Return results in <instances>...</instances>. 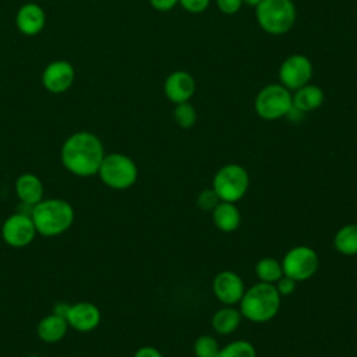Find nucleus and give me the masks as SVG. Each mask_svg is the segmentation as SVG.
<instances>
[{
	"mask_svg": "<svg viewBox=\"0 0 357 357\" xmlns=\"http://www.w3.org/2000/svg\"><path fill=\"white\" fill-rule=\"evenodd\" d=\"M262 0H243V4L251 6V7H257Z\"/></svg>",
	"mask_w": 357,
	"mask_h": 357,
	"instance_id": "2f4dec72",
	"label": "nucleus"
},
{
	"mask_svg": "<svg viewBox=\"0 0 357 357\" xmlns=\"http://www.w3.org/2000/svg\"><path fill=\"white\" fill-rule=\"evenodd\" d=\"M68 328L70 326L64 317L52 312L39 321L36 326V333L38 337L45 343H57L66 336Z\"/></svg>",
	"mask_w": 357,
	"mask_h": 357,
	"instance_id": "f3484780",
	"label": "nucleus"
},
{
	"mask_svg": "<svg viewBox=\"0 0 357 357\" xmlns=\"http://www.w3.org/2000/svg\"><path fill=\"white\" fill-rule=\"evenodd\" d=\"M291 100H293V107H296L303 113H307V112L317 110L318 107L322 106L325 100V93L318 85L305 84L304 86L293 91Z\"/></svg>",
	"mask_w": 357,
	"mask_h": 357,
	"instance_id": "a211bd4d",
	"label": "nucleus"
},
{
	"mask_svg": "<svg viewBox=\"0 0 357 357\" xmlns=\"http://www.w3.org/2000/svg\"><path fill=\"white\" fill-rule=\"evenodd\" d=\"M255 273L261 282L275 283L283 276L282 264L271 257L261 258L255 265Z\"/></svg>",
	"mask_w": 357,
	"mask_h": 357,
	"instance_id": "4be33fe9",
	"label": "nucleus"
},
{
	"mask_svg": "<svg viewBox=\"0 0 357 357\" xmlns=\"http://www.w3.org/2000/svg\"><path fill=\"white\" fill-rule=\"evenodd\" d=\"M75 78V70L73 64L67 60H54L49 63L42 71V85L43 88L54 95L67 92Z\"/></svg>",
	"mask_w": 357,
	"mask_h": 357,
	"instance_id": "9b49d317",
	"label": "nucleus"
},
{
	"mask_svg": "<svg viewBox=\"0 0 357 357\" xmlns=\"http://www.w3.org/2000/svg\"><path fill=\"white\" fill-rule=\"evenodd\" d=\"M63 317L70 328L78 332H91L100 324V310L89 301L67 304Z\"/></svg>",
	"mask_w": 357,
	"mask_h": 357,
	"instance_id": "f8f14e48",
	"label": "nucleus"
},
{
	"mask_svg": "<svg viewBox=\"0 0 357 357\" xmlns=\"http://www.w3.org/2000/svg\"><path fill=\"white\" fill-rule=\"evenodd\" d=\"M15 25L22 35L35 36L40 33L46 25V13L36 3H25L17 11Z\"/></svg>",
	"mask_w": 357,
	"mask_h": 357,
	"instance_id": "2eb2a0df",
	"label": "nucleus"
},
{
	"mask_svg": "<svg viewBox=\"0 0 357 357\" xmlns=\"http://www.w3.org/2000/svg\"><path fill=\"white\" fill-rule=\"evenodd\" d=\"M197 89L195 78L184 70H176L170 73L163 82L165 96L174 105L188 102Z\"/></svg>",
	"mask_w": 357,
	"mask_h": 357,
	"instance_id": "ddd939ff",
	"label": "nucleus"
},
{
	"mask_svg": "<svg viewBox=\"0 0 357 357\" xmlns=\"http://www.w3.org/2000/svg\"><path fill=\"white\" fill-rule=\"evenodd\" d=\"M173 119L181 128H191L197 121V110L190 102L177 103L173 110Z\"/></svg>",
	"mask_w": 357,
	"mask_h": 357,
	"instance_id": "b1692460",
	"label": "nucleus"
},
{
	"mask_svg": "<svg viewBox=\"0 0 357 357\" xmlns=\"http://www.w3.org/2000/svg\"><path fill=\"white\" fill-rule=\"evenodd\" d=\"M293 107L291 91L282 84H268L261 88L254 100L255 113L264 120H279L286 117Z\"/></svg>",
	"mask_w": 357,
	"mask_h": 357,
	"instance_id": "423d86ee",
	"label": "nucleus"
},
{
	"mask_svg": "<svg viewBox=\"0 0 357 357\" xmlns=\"http://www.w3.org/2000/svg\"><path fill=\"white\" fill-rule=\"evenodd\" d=\"M149 3L156 11H170L178 4V0H149Z\"/></svg>",
	"mask_w": 357,
	"mask_h": 357,
	"instance_id": "c756f323",
	"label": "nucleus"
},
{
	"mask_svg": "<svg viewBox=\"0 0 357 357\" xmlns=\"http://www.w3.org/2000/svg\"><path fill=\"white\" fill-rule=\"evenodd\" d=\"M318 262V255L312 248L307 245H297L284 254L280 264L283 275L294 279L296 282H303L315 275Z\"/></svg>",
	"mask_w": 357,
	"mask_h": 357,
	"instance_id": "6e6552de",
	"label": "nucleus"
},
{
	"mask_svg": "<svg viewBox=\"0 0 357 357\" xmlns=\"http://www.w3.org/2000/svg\"><path fill=\"white\" fill-rule=\"evenodd\" d=\"M36 234L38 233L31 215L21 212L10 215L1 226V237L4 243L13 248L29 245Z\"/></svg>",
	"mask_w": 357,
	"mask_h": 357,
	"instance_id": "9d476101",
	"label": "nucleus"
},
{
	"mask_svg": "<svg viewBox=\"0 0 357 357\" xmlns=\"http://www.w3.org/2000/svg\"><path fill=\"white\" fill-rule=\"evenodd\" d=\"M216 6L220 13L226 15H233L240 11L243 0H216Z\"/></svg>",
	"mask_w": 357,
	"mask_h": 357,
	"instance_id": "cd10ccee",
	"label": "nucleus"
},
{
	"mask_svg": "<svg viewBox=\"0 0 357 357\" xmlns=\"http://www.w3.org/2000/svg\"><path fill=\"white\" fill-rule=\"evenodd\" d=\"M219 350L220 347L216 339L209 335L199 336L194 343V353L197 357H218Z\"/></svg>",
	"mask_w": 357,
	"mask_h": 357,
	"instance_id": "393cba45",
	"label": "nucleus"
},
{
	"mask_svg": "<svg viewBox=\"0 0 357 357\" xmlns=\"http://www.w3.org/2000/svg\"><path fill=\"white\" fill-rule=\"evenodd\" d=\"M212 220L219 230L230 233L240 226L241 215L233 202L220 201L212 211Z\"/></svg>",
	"mask_w": 357,
	"mask_h": 357,
	"instance_id": "6ab92c4d",
	"label": "nucleus"
},
{
	"mask_svg": "<svg viewBox=\"0 0 357 357\" xmlns=\"http://www.w3.org/2000/svg\"><path fill=\"white\" fill-rule=\"evenodd\" d=\"M297 11L293 0H262L255 7V20L269 35H284L296 24Z\"/></svg>",
	"mask_w": 357,
	"mask_h": 357,
	"instance_id": "20e7f679",
	"label": "nucleus"
},
{
	"mask_svg": "<svg viewBox=\"0 0 357 357\" xmlns=\"http://www.w3.org/2000/svg\"><path fill=\"white\" fill-rule=\"evenodd\" d=\"M241 318H243V315H241L240 310L233 308V307H223L213 314L212 328L215 329V332H218L220 335H229V333H233L238 328Z\"/></svg>",
	"mask_w": 357,
	"mask_h": 357,
	"instance_id": "aec40b11",
	"label": "nucleus"
},
{
	"mask_svg": "<svg viewBox=\"0 0 357 357\" xmlns=\"http://www.w3.org/2000/svg\"><path fill=\"white\" fill-rule=\"evenodd\" d=\"M26 357H42V356H36V354H32V356H26Z\"/></svg>",
	"mask_w": 357,
	"mask_h": 357,
	"instance_id": "473e14b6",
	"label": "nucleus"
},
{
	"mask_svg": "<svg viewBox=\"0 0 357 357\" xmlns=\"http://www.w3.org/2000/svg\"><path fill=\"white\" fill-rule=\"evenodd\" d=\"M105 155L103 142L96 134L89 131L71 134L60 149L61 165L67 172L78 177L98 174Z\"/></svg>",
	"mask_w": 357,
	"mask_h": 357,
	"instance_id": "f257e3e1",
	"label": "nucleus"
},
{
	"mask_svg": "<svg viewBox=\"0 0 357 357\" xmlns=\"http://www.w3.org/2000/svg\"><path fill=\"white\" fill-rule=\"evenodd\" d=\"M212 289L215 297L226 305L240 303L245 291L243 279L233 271L219 272L212 282Z\"/></svg>",
	"mask_w": 357,
	"mask_h": 357,
	"instance_id": "4468645a",
	"label": "nucleus"
},
{
	"mask_svg": "<svg viewBox=\"0 0 357 357\" xmlns=\"http://www.w3.org/2000/svg\"><path fill=\"white\" fill-rule=\"evenodd\" d=\"M220 202L218 194L213 188L202 190L197 198V204L202 211H213V208Z\"/></svg>",
	"mask_w": 357,
	"mask_h": 357,
	"instance_id": "a878e982",
	"label": "nucleus"
},
{
	"mask_svg": "<svg viewBox=\"0 0 357 357\" xmlns=\"http://www.w3.org/2000/svg\"><path fill=\"white\" fill-rule=\"evenodd\" d=\"M296 283H297V282H296L294 279H291V278L283 275V276L278 280L276 289H278V291H279L280 296H290V294L294 291V289H296Z\"/></svg>",
	"mask_w": 357,
	"mask_h": 357,
	"instance_id": "c85d7f7f",
	"label": "nucleus"
},
{
	"mask_svg": "<svg viewBox=\"0 0 357 357\" xmlns=\"http://www.w3.org/2000/svg\"><path fill=\"white\" fill-rule=\"evenodd\" d=\"M98 176L102 183L112 190H127L135 184L138 167L130 156L113 152L105 155Z\"/></svg>",
	"mask_w": 357,
	"mask_h": 357,
	"instance_id": "39448f33",
	"label": "nucleus"
},
{
	"mask_svg": "<svg viewBox=\"0 0 357 357\" xmlns=\"http://www.w3.org/2000/svg\"><path fill=\"white\" fill-rule=\"evenodd\" d=\"M29 215L38 234L56 237L71 227L75 212L73 205L66 199L45 198L32 206Z\"/></svg>",
	"mask_w": 357,
	"mask_h": 357,
	"instance_id": "f03ea898",
	"label": "nucleus"
},
{
	"mask_svg": "<svg viewBox=\"0 0 357 357\" xmlns=\"http://www.w3.org/2000/svg\"><path fill=\"white\" fill-rule=\"evenodd\" d=\"M15 194L24 205L32 208L43 199V183L33 173H22L15 180Z\"/></svg>",
	"mask_w": 357,
	"mask_h": 357,
	"instance_id": "dca6fc26",
	"label": "nucleus"
},
{
	"mask_svg": "<svg viewBox=\"0 0 357 357\" xmlns=\"http://www.w3.org/2000/svg\"><path fill=\"white\" fill-rule=\"evenodd\" d=\"M211 0H178V4L190 14H201L206 11Z\"/></svg>",
	"mask_w": 357,
	"mask_h": 357,
	"instance_id": "bb28decb",
	"label": "nucleus"
},
{
	"mask_svg": "<svg viewBox=\"0 0 357 357\" xmlns=\"http://www.w3.org/2000/svg\"><path fill=\"white\" fill-rule=\"evenodd\" d=\"M333 245L336 251L343 255L357 254V225L350 223L340 227L333 238Z\"/></svg>",
	"mask_w": 357,
	"mask_h": 357,
	"instance_id": "412c9836",
	"label": "nucleus"
},
{
	"mask_svg": "<svg viewBox=\"0 0 357 357\" xmlns=\"http://www.w3.org/2000/svg\"><path fill=\"white\" fill-rule=\"evenodd\" d=\"M312 63L311 60L300 53L287 56L278 71L279 84H282L289 91H296L305 84H310L312 78Z\"/></svg>",
	"mask_w": 357,
	"mask_h": 357,
	"instance_id": "1a4fd4ad",
	"label": "nucleus"
},
{
	"mask_svg": "<svg viewBox=\"0 0 357 357\" xmlns=\"http://www.w3.org/2000/svg\"><path fill=\"white\" fill-rule=\"evenodd\" d=\"M218 357H257V351L250 342L234 340L220 349Z\"/></svg>",
	"mask_w": 357,
	"mask_h": 357,
	"instance_id": "5701e85b",
	"label": "nucleus"
},
{
	"mask_svg": "<svg viewBox=\"0 0 357 357\" xmlns=\"http://www.w3.org/2000/svg\"><path fill=\"white\" fill-rule=\"evenodd\" d=\"M248 184L250 177L247 170L237 163H229L220 167L213 176L212 188L220 201L234 204L244 197L248 190Z\"/></svg>",
	"mask_w": 357,
	"mask_h": 357,
	"instance_id": "0eeeda50",
	"label": "nucleus"
},
{
	"mask_svg": "<svg viewBox=\"0 0 357 357\" xmlns=\"http://www.w3.org/2000/svg\"><path fill=\"white\" fill-rule=\"evenodd\" d=\"M280 297L273 283L258 282L244 291L240 300V312L251 322H268L278 314Z\"/></svg>",
	"mask_w": 357,
	"mask_h": 357,
	"instance_id": "7ed1b4c3",
	"label": "nucleus"
},
{
	"mask_svg": "<svg viewBox=\"0 0 357 357\" xmlns=\"http://www.w3.org/2000/svg\"><path fill=\"white\" fill-rule=\"evenodd\" d=\"M134 357H163V356L156 347L142 346L134 353Z\"/></svg>",
	"mask_w": 357,
	"mask_h": 357,
	"instance_id": "7c9ffc66",
	"label": "nucleus"
}]
</instances>
